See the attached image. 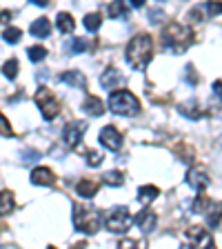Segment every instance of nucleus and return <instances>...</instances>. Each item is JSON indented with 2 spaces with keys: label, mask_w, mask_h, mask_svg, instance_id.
Instances as JSON below:
<instances>
[{
  "label": "nucleus",
  "mask_w": 222,
  "mask_h": 249,
  "mask_svg": "<svg viewBox=\"0 0 222 249\" xmlns=\"http://www.w3.org/2000/svg\"><path fill=\"white\" fill-rule=\"evenodd\" d=\"M162 47L169 53H185L193 42V31L180 22H169L162 27Z\"/></svg>",
  "instance_id": "nucleus-1"
},
{
  "label": "nucleus",
  "mask_w": 222,
  "mask_h": 249,
  "mask_svg": "<svg viewBox=\"0 0 222 249\" xmlns=\"http://www.w3.org/2000/svg\"><path fill=\"white\" fill-rule=\"evenodd\" d=\"M151 56H154V40L147 34H138L136 38H131L127 45V62L134 69L142 71L149 65Z\"/></svg>",
  "instance_id": "nucleus-2"
},
{
  "label": "nucleus",
  "mask_w": 222,
  "mask_h": 249,
  "mask_svg": "<svg viewBox=\"0 0 222 249\" xmlns=\"http://www.w3.org/2000/svg\"><path fill=\"white\" fill-rule=\"evenodd\" d=\"M73 225L83 233H98L102 227V218H100L98 209L91 205H76L73 207Z\"/></svg>",
  "instance_id": "nucleus-3"
},
{
  "label": "nucleus",
  "mask_w": 222,
  "mask_h": 249,
  "mask_svg": "<svg viewBox=\"0 0 222 249\" xmlns=\"http://www.w3.org/2000/svg\"><path fill=\"white\" fill-rule=\"evenodd\" d=\"M109 109L118 116H136L140 111V103L131 91L118 89V91H111V96H109Z\"/></svg>",
  "instance_id": "nucleus-4"
},
{
  "label": "nucleus",
  "mask_w": 222,
  "mask_h": 249,
  "mask_svg": "<svg viewBox=\"0 0 222 249\" xmlns=\"http://www.w3.org/2000/svg\"><path fill=\"white\" fill-rule=\"evenodd\" d=\"M104 225L111 233H127L129 227L134 225V218H131L129 209L127 207H116L109 212V216L104 218Z\"/></svg>",
  "instance_id": "nucleus-5"
},
{
  "label": "nucleus",
  "mask_w": 222,
  "mask_h": 249,
  "mask_svg": "<svg viewBox=\"0 0 222 249\" xmlns=\"http://www.w3.org/2000/svg\"><path fill=\"white\" fill-rule=\"evenodd\" d=\"M36 105L40 107L45 120H53L58 114H60V103H58V98L45 87H40L36 91Z\"/></svg>",
  "instance_id": "nucleus-6"
},
{
  "label": "nucleus",
  "mask_w": 222,
  "mask_h": 249,
  "mask_svg": "<svg viewBox=\"0 0 222 249\" xmlns=\"http://www.w3.org/2000/svg\"><path fill=\"white\" fill-rule=\"evenodd\" d=\"M185 236H187V240H189V245H191L193 249H209L213 245L211 233H209L205 227H200V225H193V227H189L185 231Z\"/></svg>",
  "instance_id": "nucleus-7"
},
{
  "label": "nucleus",
  "mask_w": 222,
  "mask_h": 249,
  "mask_svg": "<svg viewBox=\"0 0 222 249\" xmlns=\"http://www.w3.org/2000/svg\"><path fill=\"white\" fill-rule=\"evenodd\" d=\"M85 131H87V123H83V120H73V123H69L67 127L62 129V140H65V145L78 147V142L83 140Z\"/></svg>",
  "instance_id": "nucleus-8"
},
{
  "label": "nucleus",
  "mask_w": 222,
  "mask_h": 249,
  "mask_svg": "<svg viewBox=\"0 0 222 249\" xmlns=\"http://www.w3.org/2000/svg\"><path fill=\"white\" fill-rule=\"evenodd\" d=\"M100 145H104L111 151H118L120 147H122V134L116 129L114 124H107V127H102V131H100Z\"/></svg>",
  "instance_id": "nucleus-9"
},
{
  "label": "nucleus",
  "mask_w": 222,
  "mask_h": 249,
  "mask_svg": "<svg viewBox=\"0 0 222 249\" xmlns=\"http://www.w3.org/2000/svg\"><path fill=\"white\" fill-rule=\"evenodd\" d=\"M187 182L196 189V192H202L209 187V174L205 171V167H191L187 171Z\"/></svg>",
  "instance_id": "nucleus-10"
},
{
  "label": "nucleus",
  "mask_w": 222,
  "mask_h": 249,
  "mask_svg": "<svg viewBox=\"0 0 222 249\" xmlns=\"http://www.w3.org/2000/svg\"><path fill=\"white\" fill-rule=\"evenodd\" d=\"M31 182L40 187H51L56 182V174L49 167H36V169L31 171Z\"/></svg>",
  "instance_id": "nucleus-11"
},
{
  "label": "nucleus",
  "mask_w": 222,
  "mask_h": 249,
  "mask_svg": "<svg viewBox=\"0 0 222 249\" xmlns=\"http://www.w3.org/2000/svg\"><path fill=\"white\" fill-rule=\"evenodd\" d=\"M122 83H124V76L114 67L104 69V73L100 76V85H102L104 89H116V85H122Z\"/></svg>",
  "instance_id": "nucleus-12"
},
{
  "label": "nucleus",
  "mask_w": 222,
  "mask_h": 249,
  "mask_svg": "<svg viewBox=\"0 0 222 249\" xmlns=\"http://www.w3.org/2000/svg\"><path fill=\"white\" fill-rule=\"evenodd\" d=\"M134 220H136V225H138V227L142 229L145 233H151V231H154V227H155V213L151 212V209H142V212H140Z\"/></svg>",
  "instance_id": "nucleus-13"
},
{
  "label": "nucleus",
  "mask_w": 222,
  "mask_h": 249,
  "mask_svg": "<svg viewBox=\"0 0 222 249\" xmlns=\"http://www.w3.org/2000/svg\"><path fill=\"white\" fill-rule=\"evenodd\" d=\"M178 109H180L182 116H187V118H191V120H200L202 116H205V109L200 107V103H198V100H189V103H182Z\"/></svg>",
  "instance_id": "nucleus-14"
},
{
  "label": "nucleus",
  "mask_w": 222,
  "mask_h": 249,
  "mask_svg": "<svg viewBox=\"0 0 222 249\" xmlns=\"http://www.w3.org/2000/svg\"><path fill=\"white\" fill-rule=\"evenodd\" d=\"M29 34L31 36H36V38H47L49 34H51V25H49L47 18H36L29 27Z\"/></svg>",
  "instance_id": "nucleus-15"
},
{
  "label": "nucleus",
  "mask_w": 222,
  "mask_h": 249,
  "mask_svg": "<svg viewBox=\"0 0 222 249\" xmlns=\"http://www.w3.org/2000/svg\"><path fill=\"white\" fill-rule=\"evenodd\" d=\"M76 192L80 198H93V194L98 192V182L91 180V178H85L76 185Z\"/></svg>",
  "instance_id": "nucleus-16"
},
{
  "label": "nucleus",
  "mask_w": 222,
  "mask_h": 249,
  "mask_svg": "<svg viewBox=\"0 0 222 249\" xmlns=\"http://www.w3.org/2000/svg\"><path fill=\"white\" fill-rule=\"evenodd\" d=\"M220 223H222V202L216 200L207 209V225L209 227H218Z\"/></svg>",
  "instance_id": "nucleus-17"
},
{
  "label": "nucleus",
  "mask_w": 222,
  "mask_h": 249,
  "mask_svg": "<svg viewBox=\"0 0 222 249\" xmlns=\"http://www.w3.org/2000/svg\"><path fill=\"white\" fill-rule=\"evenodd\" d=\"M83 109L87 111L89 116H102V100L98 98V96H87L83 103Z\"/></svg>",
  "instance_id": "nucleus-18"
},
{
  "label": "nucleus",
  "mask_w": 222,
  "mask_h": 249,
  "mask_svg": "<svg viewBox=\"0 0 222 249\" xmlns=\"http://www.w3.org/2000/svg\"><path fill=\"white\" fill-rule=\"evenodd\" d=\"M60 83H67L71 85V87H85L87 85V80H85V76L80 71H62L60 73Z\"/></svg>",
  "instance_id": "nucleus-19"
},
{
  "label": "nucleus",
  "mask_w": 222,
  "mask_h": 249,
  "mask_svg": "<svg viewBox=\"0 0 222 249\" xmlns=\"http://www.w3.org/2000/svg\"><path fill=\"white\" fill-rule=\"evenodd\" d=\"M158 194H160V189H158L155 185H142L138 189V200L140 202H151V200L158 198Z\"/></svg>",
  "instance_id": "nucleus-20"
},
{
  "label": "nucleus",
  "mask_w": 222,
  "mask_h": 249,
  "mask_svg": "<svg viewBox=\"0 0 222 249\" xmlns=\"http://www.w3.org/2000/svg\"><path fill=\"white\" fill-rule=\"evenodd\" d=\"M56 27L60 29V34H71V31L76 29V22H73L71 14H58Z\"/></svg>",
  "instance_id": "nucleus-21"
},
{
  "label": "nucleus",
  "mask_w": 222,
  "mask_h": 249,
  "mask_svg": "<svg viewBox=\"0 0 222 249\" xmlns=\"http://www.w3.org/2000/svg\"><path fill=\"white\" fill-rule=\"evenodd\" d=\"M85 27H87V31H98L100 25H102V16L98 14V11H91V14L85 16Z\"/></svg>",
  "instance_id": "nucleus-22"
},
{
  "label": "nucleus",
  "mask_w": 222,
  "mask_h": 249,
  "mask_svg": "<svg viewBox=\"0 0 222 249\" xmlns=\"http://www.w3.org/2000/svg\"><path fill=\"white\" fill-rule=\"evenodd\" d=\"M11 209H14V194L0 192V216H7Z\"/></svg>",
  "instance_id": "nucleus-23"
},
{
  "label": "nucleus",
  "mask_w": 222,
  "mask_h": 249,
  "mask_svg": "<svg viewBox=\"0 0 222 249\" xmlns=\"http://www.w3.org/2000/svg\"><path fill=\"white\" fill-rule=\"evenodd\" d=\"M127 9H129L127 2H109L107 14L111 16V18H124V16H127Z\"/></svg>",
  "instance_id": "nucleus-24"
},
{
  "label": "nucleus",
  "mask_w": 222,
  "mask_h": 249,
  "mask_svg": "<svg viewBox=\"0 0 222 249\" xmlns=\"http://www.w3.org/2000/svg\"><path fill=\"white\" fill-rule=\"evenodd\" d=\"M102 180H104V185H109V187H120L124 182V176H122V171H107L102 176Z\"/></svg>",
  "instance_id": "nucleus-25"
},
{
  "label": "nucleus",
  "mask_w": 222,
  "mask_h": 249,
  "mask_svg": "<svg viewBox=\"0 0 222 249\" xmlns=\"http://www.w3.org/2000/svg\"><path fill=\"white\" fill-rule=\"evenodd\" d=\"M18 67H20V65H18V60H16V58H9V60L2 65V73H5L9 80H14V78L18 76Z\"/></svg>",
  "instance_id": "nucleus-26"
},
{
  "label": "nucleus",
  "mask_w": 222,
  "mask_h": 249,
  "mask_svg": "<svg viewBox=\"0 0 222 249\" xmlns=\"http://www.w3.org/2000/svg\"><path fill=\"white\" fill-rule=\"evenodd\" d=\"M209 205H211V200H209L207 196H202V194H200V196H196V200H193L191 209H193L196 213H205V212L209 209Z\"/></svg>",
  "instance_id": "nucleus-27"
},
{
  "label": "nucleus",
  "mask_w": 222,
  "mask_h": 249,
  "mask_svg": "<svg viewBox=\"0 0 222 249\" xmlns=\"http://www.w3.org/2000/svg\"><path fill=\"white\" fill-rule=\"evenodd\" d=\"M27 56H29L31 62H40L42 58L47 56V49H45V47H40V45L29 47V49H27Z\"/></svg>",
  "instance_id": "nucleus-28"
},
{
  "label": "nucleus",
  "mask_w": 222,
  "mask_h": 249,
  "mask_svg": "<svg viewBox=\"0 0 222 249\" xmlns=\"http://www.w3.org/2000/svg\"><path fill=\"white\" fill-rule=\"evenodd\" d=\"M118 249H147L145 240H131V238H124L120 240Z\"/></svg>",
  "instance_id": "nucleus-29"
},
{
  "label": "nucleus",
  "mask_w": 222,
  "mask_h": 249,
  "mask_svg": "<svg viewBox=\"0 0 222 249\" xmlns=\"http://www.w3.org/2000/svg\"><path fill=\"white\" fill-rule=\"evenodd\" d=\"M22 38V31L18 29V27H7L5 29V40L11 42V45H16V42Z\"/></svg>",
  "instance_id": "nucleus-30"
},
{
  "label": "nucleus",
  "mask_w": 222,
  "mask_h": 249,
  "mask_svg": "<svg viewBox=\"0 0 222 249\" xmlns=\"http://www.w3.org/2000/svg\"><path fill=\"white\" fill-rule=\"evenodd\" d=\"M85 158H87L89 167H98L102 162V154L100 151H85Z\"/></svg>",
  "instance_id": "nucleus-31"
},
{
  "label": "nucleus",
  "mask_w": 222,
  "mask_h": 249,
  "mask_svg": "<svg viewBox=\"0 0 222 249\" xmlns=\"http://www.w3.org/2000/svg\"><path fill=\"white\" fill-rule=\"evenodd\" d=\"M87 40L85 38H73L71 40V52L73 53H83V52H87Z\"/></svg>",
  "instance_id": "nucleus-32"
},
{
  "label": "nucleus",
  "mask_w": 222,
  "mask_h": 249,
  "mask_svg": "<svg viewBox=\"0 0 222 249\" xmlns=\"http://www.w3.org/2000/svg\"><path fill=\"white\" fill-rule=\"evenodd\" d=\"M0 136H7V138H11V136H14V129H11L9 120H7L2 114H0Z\"/></svg>",
  "instance_id": "nucleus-33"
},
{
  "label": "nucleus",
  "mask_w": 222,
  "mask_h": 249,
  "mask_svg": "<svg viewBox=\"0 0 222 249\" xmlns=\"http://www.w3.org/2000/svg\"><path fill=\"white\" fill-rule=\"evenodd\" d=\"M22 160H27V162L40 160V151H36V149H22Z\"/></svg>",
  "instance_id": "nucleus-34"
},
{
  "label": "nucleus",
  "mask_w": 222,
  "mask_h": 249,
  "mask_svg": "<svg viewBox=\"0 0 222 249\" xmlns=\"http://www.w3.org/2000/svg\"><path fill=\"white\" fill-rule=\"evenodd\" d=\"M205 9L209 11V16H218V14H222V2L211 0V2H207V5H205Z\"/></svg>",
  "instance_id": "nucleus-35"
},
{
  "label": "nucleus",
  "mask_w": 222,
  "mask_h": 249,
  "mask_svg": "<svg viewBox=\"0 0 222 249\" xmlns=\"http://www.w3.org/2000/svg\"><path fill=\"white\" fill-rule=\"evenodd\" d=\"M213 91H216V96L222 98V80H216V83H213Z\"/></svg>",
  "instance_id": "nucleus-36"
},
{
  "label": "nucleus",
  "mask_w": 222,
  "mask_h": 249,
  "mask_svg": "<svg viewBox=\"0 0 222 249\" xmlns=\"http://www.w3.org/2000/svg\"><path fill=\"white\" fill-rule=\"evenodd\" d=\"M11 20V11H0V22H9Z\"/></svg>",
  "instance_id": "nucleus-37"
},
{
  "label": "nucleus",
  "mask_w": 222,
  "mask_h": 249,
  "mask_svg": "<svg viewBox=\"0 0 222 249\" xmlns=\"http://www.w3.org/2000/svg\"><path fill=\"white\" fill-rule=\"evenodd\" d=\"M71 249H85V243H80V245H73Z\"/></svg>",
  "instance_id": "nucleus-38"
},
{
  "label": "nucleus",
  "mask_w": 222,
  "mask_h": 249,
  "mask_svg": "<svg viewBox=\"0 0 222 249\" xmlns=\"http://www.w3.org/2000/svg\"><path fill=\"white\" fill-rule=\"evenodd\" d=\"M180 249H193V247H191V245H182Z\"/></svg>",
  "instance_id": "nucleus-39"
},
{
  "label": "nucleus",
  "mask_w": 222,
  "mask_h": 249,
  "mask_svg": "<svg viewBox=\"0 0 222 249\" xmlns=\"http://www.w3.org/2000/svg\"><path fill=\"white\" fill-rule=\"evenodd\" d=\"M209 249H216V245H211V247H209Z\"/></svg>",
  "instance_id": "nucleus-40"
},
{
  "label": "nucleus",
  "mask_w": 222,
  "mask_h": 249,
  "mask_svg": "<svg viewBox=\"0 0 222 249\" xmlns=\"http://www.w3.org/2000/svg\"><path fill=\"white\" fill-rule=\"evenodd\" d=\"M47 249H56V247H47Z\"/></svg>",
  "instance_id": "nucleus-41"
}]
</instances>
